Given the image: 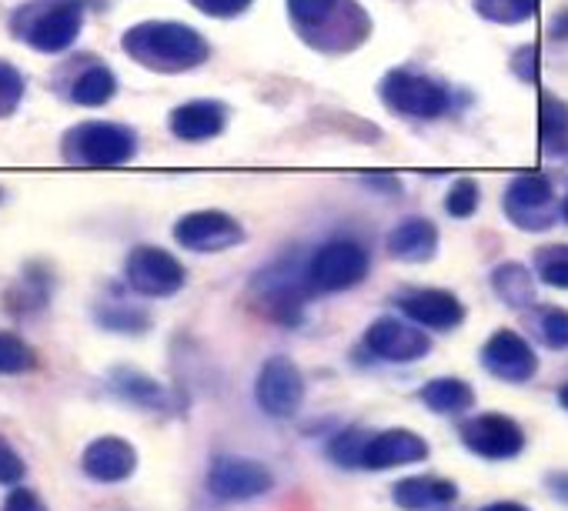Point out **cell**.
I'll return each instance as SVG.
<instances>
[{"instance_id": "6da1fadb", "label": "cell", "mask_w": 568, "mask_h": 511, "mask_svg": "<svg viewBox=\"0 0 568 511\" xmlns=\"http://www.w3.org/2000/svg\"><path fill=\"white\" fill-rule=\"evenodd\" d=\"M295 34L322 58H345L368 44L375 24L358 0H284Z\"/></svg>"}, {"instance_id": "7a4b0ae2", "label": "cell", "mask_w": 568, "mask_h": 511, "mask_svg": "<svg viewBox=\"0 0 568 511\" xmlns=\"http://www.w3.org/2000/svg\"><path fill=\"white\" fill-rule=\"evenodd\" d=\"M121 51L144 71L187 74L207 64V38L181 21H141L121 34Z\"/></svg>"}, {"instance_id": "3957f363", "label": "cell", "mask_w": 568, "mask_h": 511, "mask_svg": "<svg viewBox=\"0 0 568 511\" xmlns=\"http://www.w3.org/2000/svg\"><path fill=\"white\" fill-rule=\"evenodd\" d=\"M91 4L101 0H21L8 18V34L38 54H68L84 31Z\"/></svg>"}, {"instance_id": "277c9868", "label": "cell", "mask_w": 568, "mask_h": 511, "mask_svg": "<svg viewBox=\"0 0 568 511\" xmlns=\"http://www.w3.org/2000/svg\"><path fill=\"white\" fill-rule=\"evenodd\" d=\"M138 131L118 121H81L61 134V161L78 171H111L131 164Z\"/></svg>"}, {"instance_id": "5b68a950", "label": "cell", "mask_w": 568, "mask_h": 511, "mask_svg": "<svg viewBox=\"0 0 568 511\" xmlns=\"http://www.w3.org/2000/svg\"><path fill=\"white\" fill-rule=\"evenodd\" d=\"M378 98L395 117L408 121H438L452 108L448 88L412 68H392L378 81Z\"/></svg>"}, {"instance_id": "8992f818", "label": "cell", "mask_w": 568, "mask_h": 511, "mask_svg": "<svg viewBox=\"0 0 568 511\" xmlns=\"http://www.w3.org/2000/svg\"><path fill=\"white\" fill-rule=\"evenodd\" d=\"M51 88L74 108H104L118 98V74L98 54H71L54 68Z\"/></svg>"}, {"instance_id": "52a82bcc", "label": "cell", "mask_w": 568, "mask_h": 511, "mask_svg": "<svg viewBox=\"0 0 568 511\" xmlns=\"http://www.w3.org/2000/svg\"><path fill=\"white\" fill-rule=\"evenodd\" d=\"M368 251L352 237L325 241L308 262V285L315 292H348L368 275Z\"/></svg>"}, {"instance_id": "ba28073f", "label": "cell", "mask_w": 568, "mask_h": 511, "mask_svg": "<svg viewBox=\"0 0 568 511\" xmlns=\"http://www.w3.org/2000/svg\"><path fill=\"white\" fill-rule=\"evenodd\" d=\"M124 282L141 298H171L184 288V265L158 244H138L124 262Z\"/></svg>"}, {"instance_id": "9c48e42d", "label": "cell", "mask_w": 568, "mask_h": 511, "mask_svg": "<svg viewBox=\"0 0 568 511\" xmlns=\"http://www.w3.org/2000/svg\"><path fill=\"white\" fill-rule=\"evenodd\" d=\"M508 221L521 231H548L561 207H555V187L545 174H518L511 177V184L505 187V201H501Z\"/></svg>"}, {"instance_id": "30bf717a", "label": "cell", "mask_w": 568, "mask_h": 511, "mask_svg": "<svg viewBox=\"0 0 568 511\" xmlns=\"http://www.w3.org/2000/svg\"><path fill=\"white\" fill-rule=\"evenodd\" d=\"M254 398L264 415L271 418H292L305 401V375L288 355H274L261 365Z\"/></svg>"}, {"instance_id": "8fae6325", "label": "cell", "mask_w": 568, "mask_h": 511, "mask_svg": "<svg viewBox=\"0 0 568 511\" xmlns=\"http://www.w3.org/2000/svg\"><path fill=\"white\" fill-rule=\"evenodd\" d=\"M174 241L194 254H217V251H231L244 241V227L237 217H231L227 211H191L174 224Z\"/></svg>"}, {"instance_id": "7c38bea8", "label": "cell", "mask_w": 568, "mask_h": 511, "mask_svg": "<svg viewBox=\"0 0 568 511\" xmlns=\"http://www.w3.org/2000/svg\"><path fill=\"white\" fill-rule=\"evenodd\" d=\"M207 488L221 501H251L274 488V474L254 458L224 454V458H214L207 471Z\"/></svg>"}, {"instance_id": "4fadbf2b", "label": "cell", "mask_w": 568, "mask_h": 511, "mask_svg": "<svg viewBox=\"0 0 568 511\" xmlns=\"http://www.w3.org/2000/svg\"><path fill=\"white\" fill-rule=\"evenodd\" d=\"M462 441L468 444V451H475L478 458L488 461H505L515 458L525 448V435L518 428V421L505 418V415H475L462 425Z\"/></svg>"}, {"instance_id": "5bb4252c", "label": "cell", "mask_w": 568, "mask_h": 511, "mask_svg": "<svg viewBox=\"0 0 568 511\" xmlns=\"http://www.w3.org/2000/svg\"><path fill=\"white\" fill-rule=\"evenodd\" d=\"M365 345H368L378 358L395 361V365H412V361L425 358L428 348H432L428 335H425L422 328L402 321V318H378V321L368 328Z\"/></svg>"}, {"instance_id": "9a60e30c", "label": "cell", "mask_w": 568, "mask_h": 511, "mask_svg": "<svg viewBox=\"0 0 568 511\" xmlns=\"http://www.w3.org/2000/svg\"><path fill=\"white\" fill-rule=\"evenodd\" d=\"M481 365L495 378L511 381V385H521L538 371V358H535L531 345L515 331H495L488 338V345L481 348Z\"/></svg>"}, {"instance_id": "2e32d148", "label": "cell", "mask_w": 568, "mask_h": 511, "mask_svg": "<svg viewBox=\"0 0 568 511\" xmlns=\"http://www.w3.org/2000/svg\"><path fill=\"white\" fill-rule=\"evenodd\" d=\"M428 458V441L408 428H388L368 438L365 454H362V468L368 471H392L402 464H418Z\"/></svg>"}, {"instance_id": "e0dca14e", "label": "cell", "mask_w": 568, "mask_h": 511, "mask_svg": "<svg viewBox=\"0 0 568 511\" xmlns=\"http://www.w3.org/2000/svg\"><path fill=\"white\" fill-rule=\"evenodd\" d=\"M227 104L224 101H214V98H197V101H184L178 104L171 114H168V127L178 141H187V144H201V141H211L217 134H224L227 127Z\"/></svg>"}, {"instance_id": "ac0fdd59", "label": "cell", "mask_w": 568, "mask_h": 511, "mask_svg": "<svg viewBox=\"0 0 568 511\" xmlns=\"http://www.w3.org/2000/svg\"><path fill=\"white\" fill-rule=\"evenodd\" d=\"M81 468L91 481H101V484H118V481H128L138 468V451L131 441L118 438V435H104V438H94L84 454H81Z\"/></svg>"}, {"instance_id": "d6986e66", "label": "cell", "mask_w": 568, "mask_h": 511, "mask_svg": "<svg viewBox=\"0 0 568 511\" xmlns=\"http://www.w3.org/2000/svg\"><path fill=\"white\" fill-rule=\"evenodd\" d=\"M398 308L405 311L408 321H415L422 328H435V331H452L465 318V305L452 292H442V288H415V292H405L398 298Z\"/></svg>"}, {"instance_id": "ffe728a7", "label": "cell", "mask_w": 568, "mask_h": 511, "mask_svg": "<svg viewBox=\"0 0 568 511\" xmlns=\"http://www.w3.org/2000/svg\"><path fill=\"white\" fill-rule=\"evenodd\" d=\"M385 247L395 262H408V265L432 262L438 251V227L428 217H405L388 231Z\"/></svg>"}, {"instance_id": "44dd1931", "label": "cell", "mask_w": 568, "mask_h": 511, "mask_svg": "<svg viewBox=\"0 0 568 511\" xmlns=\"http://www.w3.org/2000/svg\"><path fill=\"white\" fill-rule=\"evenodd\" d=\"M392 498L405 511H435V508H448L458 498V484L438 474H415L398 481Z\"/></svg>"}, {"instance_id": "7402d4cb", "label": "cell", "mask_w": 568, "mask_h": 511, "mask_svg": "<svg viewBox=\"0 0 568 511\" xmlns=\"http://www.w3.org/2000/svg\"><path fill=\"white\" fill-rule=\"evenodd\" d=\"M538 137L548 157H568V101L548 91L538 98Z\"/></svg>"}, {"instance_id": "603a6c76", "label": "cell", "mask_w": 568, "mask_h": 511, "mask_svg": "<svg viewBox=\"0 0 568 511\" xmlns=\"http://www.w3.org/2000/svg\"><path fill=\"white\" fill-rule=\"evenodd\" d=\"M111 391L138 408H164L168 405V391L161 388V381H154L151 375L138 371V368H114L108 378Z\"/></svg>"}, {"instance_id": "cb8c5ba5", "label": "cell", "mask_w": 568, "mask_h": 511, "mask_svg": "<svg viewBox=\"0 0 568 511\" xmlns=\"http://www.w3.org/2000/svg\"><path fill=\"white\" fill-rule=\"evenodd\" d=\"M418 398H422L425 408H432L435 415H462V411L471 408L475 391H471L468 381H462V378H435V381H428V385L418 391Z\"/></svg>"}, {"instance_id": "d4e9b609", "label": "cell", "mask_w": 568, "mask_h": 511, "mask_svg": "<svg viewBox=\"0 0 568 511\" xmlns=\"http://www.w3.org/2000/svg\"><path fill=\"white\" fill-rule=\"evenodd\" d=\"M471 8L488 24L515 28V24H525L535 18L538 0H471Z\"/></svg>"}, {"instance_id": "484cf974", "label": "cell", "mask_w": 568, "mask_h": 511, "mask_svg": "<svg viewBox=\"0 0 568 511\" xmlns=\"http://www.w3.org/2000/svg\"><path fill=\"white\" fill-rule=\"evenodd\" d=\"M491 285H495V292H498L508 305H515V308L535 302V278H531L528 268H521V265H498L495 275H491Z\"/></svg>"}, {"instance_id": "4316f807", "label": "cell", "mask_w": 568, "mask_h": 511, "mask_svg": "<svg viewBox=\"0 0 568 511\" xmlns=\"http://www.w3.org/2000/svg\"><path fill=\"white\" fill-rule=\"evenodd\" d=\"M535 275L548 288L568 292V244H548L535 251Z\"/></svg>"}, {"instance_id": "83f0119b", "label": "cell", "mask_w": 568, "mask_h": 511, "mask_svg": "<svg viewBox=\"0 0 568 511\" xmlns=\"http://www.w3.org/2000/svg\"><path fill=\"white\" fill-rule=\"evenodd\" d=\"M38 368V351L14 331H0V375H28Z\"/></svg>"}, {"instance_id": "f1b7e54d", "label": "cell", "mask_w": 568, "mask_h": 511, "mask_svg": "<svg viewBox=\"0 0 568 511\" xmlns=\"http://www.w3.org/2000/svg\"><path fill=\"white\" fill-rule=\"evenodd\" d=\"M24 94H28V81L21 68L0 58V121L18 114V108L24 104Z\"/></svg>"}, {"instance_id": "f546056e", "label": "cell", "mask_w": 568, "mask_h": 511, "mask_svg": "<svg viewBox=\"0 0 568 511\" xmlns=\"http://www.w3.org/2000/svg\"><path fill=\"white\" fill-rule=\"evenodd\" d=\"M98 321H101L108 331H118V335H144V331H148V315L138 311V308L108 305V308L98 311Z\"/></svg>"}, {"instance_id": "4dcf8cb0", "label": "cell", "mask_w": 568, "mask_h": 511, "mask_svg": "<svg viewBox=\"0 0 568 511\" xmlns=\"http://www.w3.org/2000/svg\"><path fill=\"white\" fill-rule=\"evenodd\" d=\"M478 201H481V191H478V181L471 177H458L452 187H448V197H445V211L458 221L471 217L478 211Z\"/></svg>"}, {"instance_id": "1f68e13d", "label": "cell", "mask_w": 568, "mask_h": 511, "mask_svg": "<svg viewBox=\"0 0 568 511\" xmlns=\"http://www.w3.org/2000/svg\"><path fill=\"white\" fill-rule=\"evenodd\" d=\"M368 438H372V435H365V431H342V435L332 441V458H335L342 468L362 464V454H365Z\"/></svg>"}, {"instance_id": "d6a6232c", "label": "cell", "mask_w": 568, "mask_h": 511, "mask_svg": "<svg viewBox=\"0 0 568 511\" xmlns=\"http://www.w3.org/2000/svg\"><path fill=\"white\" fill-rule=\"evenodd\" d=\"M187 4L204 14V18H214V21H234L241 14L251 11L254 0H187Z\"/></svg>"}, {"instance_id": "836d02e7", "label": "cell", "mask_w": 568, "mask_h": 511, "mask_svg": "<svg viewBox=\"0 0 568 511\" xmlns=\"http://www.w3.org/2000/svg\"><path fill=\"white\" fill-rule=\"evenodd\" d=\"M538 335L548 348H568V311H561V308L541 311Z\"/></svg>"}, {"instance_id": "e575fe53", "label": "cell", "mask_w": 568, "mask_h": 511, "mask_svg": "<svg viewBox=\"0 0 568 511\" xmlns=\"http://www.w3.org/2000/svg\"><path fill=\"white\" fill-rule=\"evenodd\" d=\"M28 474V464L21 458V451L0 435V484H8V488H18Z\"/></svg>"}, {"instance_id": "d590c367", "label": "cell", "mask_w": 568, "mask_h": 511, "mask_svg": "<svg viewBox=\"0 0 568 511\" xmlns=\"http://www.w3.org/2000/svg\"><path fill=\"white\" fill-rule=\"evenodd\" d=\"M511 74L521 84H538V48L535 44H521L511 51Z\"/></svg>"}, {"instance_id": "8d00e7d4", "label": "cell", "mask_w": 568, "mask_h": 511, "mask_svg": "<svg viewBox=\"0 0 568 511\" xmlns=\"http://www.w3.org/2000/svg\"><path fill=\"white\" fill-rule=\"evenodd\" d=\"M0 511H48V504L41 501V494H38L34 488L18 484V488H11V491H8L4 508H0Z\"/></svg>"}, {"instance_id": "74e56055", "label": "cell", "mask_w": 568, "mask_h": 511, "mask_svg": "<svg viewBox=\"0 0 568 511\" xmlns=\"http://www.w3.org/2000/svg\"><path fill=\"white\" fill-rule=\"evenodd\" d=\"M362 184H365V187H372V191H385L388 197H392V194H398V187H402V184H398V177H392V174H368V177H362Z\"/></svg>"}, {"instance_id": "f35d334b", "label": "cell", "mask_w": 568, "mask_h": 511, "mask_svg": "<svg viewBox=\"0 0 568 511\" xmlns=\"http://www.w3.org/2000/svg\"><path fill=\"white\" fill-rule=\"evenodd\" d=\"M548 488H551V494H555V498L568 501V471H565V474H561V471H558V474H551V478H548Z\"/></svg>"}, {"instance_id": "ab89813d", "label": "cell", "mask_w": 568, "mask_h": 511, "mask_svg": "<svg viewBox=\"0 0 568 511\" xmlns=\"http://www.w3.org/2000/svg\"><path fill=\"white\" fill-rule=\"evenodd\" d=\"M548 34H551L555 41H568V11H561V14H558V18L551 21Z\"/></svg>"}, {"instance_id": "60d3db41", "label": "cell", "mask_w": 568, "mask_h": 511, "mask_svg": "<svg viewBox=\"0 0 568 511\" xmlns=\"http://www.w3.org/2000/svg\"><path fill=\"white\" fill-rule=\"evenodd\" d=\"M481 511H531V508H525L521 501H495V504H488Z\"/></svg>"}, {"instance_id": "b9f144b4", "label": "cell", "mask_w": 568, "mask_h": 511, "mask_svg": "<svg viewBox=\"0 0 568 511\" xmlns=\"http://www.w3.org/2000/svg\"><path fill=\"white\" fill-rule=\"evenodd\" d=\"M558 401H561V408H568V385H565V388L558 391Z\"/></svg>"}, {"instance_id": "7bdbcfd3", "label": "cell", "mask_w": 568, "mask_h": 511, "mask_svg": "<svg viewBox=\"0 0 568 511\" xmlns=\"http://www.w3.org/2000/svg\"><path fill=\"white\" fill-rule=\"evenodd\" d=\"M561 217L568 221V194H565V201H561Z\"/></svg>"}, {"instance_id": "ee69618b", "label": "cell", "mask_w": 568, "mask_h": 511, "mask_svg": "<svg viewBox=\"0 0 568 511\" xmlns=\"http://www.w3.org/2000/svg\"><path fill=\"white\" fill-rule=\"evenodd\" d=\"M0 197H4V187H0Z\"/></svg>"}]
</instances>
